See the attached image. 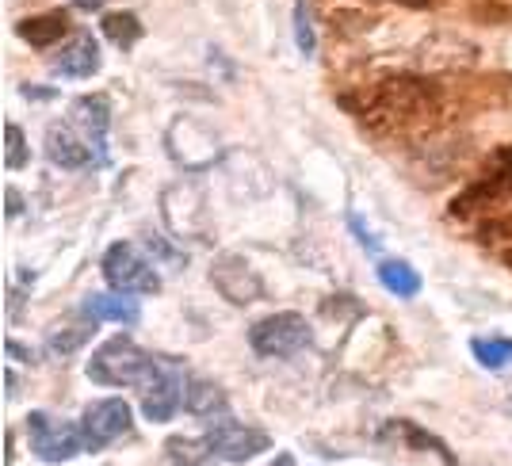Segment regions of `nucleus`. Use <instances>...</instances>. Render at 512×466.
Returning <instances> with one entry per match:
<instances>
[{
    "mask_svg": "<svg viewBox=\"0 0 512 466\" xmlns=\"http://www.w3.org/2000/svg\"><path fill=\"white\" fill-rule=\"evenodd\" d=\"M367 107H363V123L379 127V123H413V119H425L432 100H436V88L425 85V81H413V77H402V81H386V85L371 88L367 96Z\"/></svg>",
    "mask_w": 512,
    "mask_h": 466,
    "instance_id": "f257e3e1",
    "label": "nucleus"
},
{
    "mask_svg": "<svg viewBox=\"0 0 512 466\" xmlns=\"http://www.w3.org/2000/svg\"><path fill=\"white\" fill-rule=\"evenodd\" d=\"M150 363H153L150 352H142L130 337H111L92 352L85 375H88V382H96V386L123 390V386H138V382L146 379Z\"/></svg>",
    "mask_w": 512,
    "mask_h": 466,
    "instance_id": "f03ea898",
    "label": "nucleus"
},
{
    "mask_svg": "<svg viewBox=\"0 0 512 466\" xmlns=\"http://www.w3.org/2000/svg\"><path fill=\"white\" fill-rule=\"evenodd\" d=\"M310 340H314V333H310L306 318L291 314V310L268 314V318H260L249 329V344L264 360H291V356H299L302 348H310Z\"/></svg>",
    "mask_w": 512,
    "mask_h": 466,
    "instance_id": "7ed1b4c3",
    "label": "nucleus"
},
{
    "mask_svg": "<svg viewBox=\"0 0 512 466\" xmlns=\"http://www.w3.org/2000/svg\"><path fill=\"white\" fill-rule=\"evenodd\" d=\"M184 390H188V382H184V371L176 367V363H165V360H153L150 371H146V379L138 382V405H142V417L153 424H165L176 417V409L184 405Z\"/></svg>",
    "mask_w": 512,
    "mask_h": 466,
    "instance_id": "20e7f679",
    "label": "nucleus"
},
{
    "mask_svg": "<svg viewBox=\"0 0 512 466\" xmlns=\"http://www.w3.org/2000/svg\"><path fill=\"white\" fill-rule=\"evenodd\" d=\"M203 444L211 447V455L226 459V463H249L256 455H264L272 447V436L256 424H241L234 417H211Z\"/></svg>",
    "mask_w": 512,
    "mask_h": 466,
    "instance_id": "39448f33",
    "label": "nucleus"
},
{
    "mask_svg": "<svg viewBox=\"0 0 512 466\" xmlns=\"http://www.w3.org/2000/svg\"><path fill=\"white\" fill-rule=\"evenodd\" d=\"M27 440H31V451L43 463H69L85 447V432H81V424L39 409V413L27 417Z\"/></svg>",
    "mask_w": 512,
    "mask_h": 466,
    "instance_id": "423d86ee",
    "label": "nucleus"
},
{
    "mask_svg": "<svg viewBox=\"0 0 512 466\" xmlns=\"http://www.w3.org/2000/svg\"><path fill=\"white\" fill-rule=\"evenodd\" d=\"M100 268H104V279L111 283V291H127V295H157L161 291L157 268L127 241H115L104 253Z\"/></svg>",
    "mask_w": 512,
    "mask_h": 466,
    "instance_id": "0eeeda50",
    "label": "nucleus"
},
{
    "mask_svg": "<svg viewBox=\"0 0 512 466\" xmlns=\"http://www.w3.org/2000/svg\"><path fill=\"white\" fill-rule=\"evenodd\" d=\"M134 428V413L123 398H104V402H92L81 417V432H85V447L88 451H104L115 440L130 436Z\"/></svg>",
    "mask_w": 512,
    "mask_h": 466,
    "instance_id": "6e6552de",
    "label": "nucleus"
},
{
    "mask_svg": "<svg viewBox=\"0 0 512 466\" xmlns=\"http://www.w3.org/2000/svg\"><path fill=\"white\" fill-rule=\"evenodd\" d=\"M69 127L85 138L88 146L96 149V161H107V127H111V107L104 96H81L69 104Z\"/></svg>",
    "mask_w": 512,
    "mask_h": 466,
    "instance_id": "1a4fd4ad",
    "label": "nucleus"
},
{
    "mask_svg": "<svg viewBox=\"0 0 512 466\" xmlns=\"http://www.w3.org/2000/svg\"><path fill=\"white\" fill-rule=\"evenodd\" d=\"M512 199V161L509 157H501V165L486 176V180H478V184H470L455 203H451V214L459 218V214H474V211H486L493 203H505Z\"/></svg>",
    "mask_w": 512,
    "mask_h": 466,
    "instance_id": "9d476101",
    "label": "nucleus"
},
{
    "mask_svg": "<svg viewBox=\"0 0 512 466\" xmlns=\"http://www.w3.org/2000/svg\"><path fill=\"white\" fill-rule=\"evenodd\" d=\"M211 283L222 291V295L230 298V302H237V306L253 302V298H260V291H264L260 276H256V272L245 264V260H241V256H222V260H214Z\"/></svg>",
    "mask_w": 512,
    "mask_h": 466,
    "instance_id": "9b49d317",
    "label": "nucleus"
},
{
    "mask_svg": "<svg viewBox=\"0 0 512 466\" xmlns=\"http://www.w3.org/2000/svg\"><path fill=\"white\" fill-rule=\"evenodd\" d=\"M54 73L65 77V81H85V77H96V73H100V43H96L88 31H77V35L58 50V58H54Z\"/></svg>",
    "mask_w": 512,
    "mask_h": 466,
    "instance_id": "f8f14e48",
    "label": "nucleus"
},
{
    "mask_svg": "<svg viewBox=\"0 0 512 466\" xmlns=\"http://www.w3.org/2000/svg\"><path fill=\"white\" fill-rule=\"evenodd\" d=\"M46 157L58 165V169H88L96 161V149L88 146L85 138L69 123H54L46 130ZM100 165V161H96Z\"/></svg>",
    "mask_w": 512,
    "mask_h": 466,
    "instance_id": "ddd939ff",
    "label": "nucleus"
},
{
    "mask_svg": "<svg viewBox=\"0 0 512 466\" xmlns=\"http://www.w3.org/2000/svg\"><path fill=\"white\" fill-rule=\"evenodd\" d=\"M81 310H85L88 318L115 321V325H134V321L142 318L138 302H134V295H127V291H111V295H88L85 302H81Z\"/></svg>",
    "mask_w": 512,
    "mask_h": 466,
    "instance_id": "4468645a",
    "label": "nucleus"
},
{
    "mask_svg": "<svg viewBox=\"0 0 512 466\" xmlns=\"http://www.w3.org/2000/svg\"><path fill=\"white\" fill-rule=\"evenodd\" d=\"M20 39L31 46H54L62 43L65 35H69V16L65 12H43V16H31V20H20Z\"/></svg>",
    "mask_w": 512,
    "mask_h": 466,
    "instance_id": "2eb2a0df",
    "label": "nucleus"
},
{
    "mask_svg": "<svg viewBox=\"0 0 512 466\" xmlns=\"http://www.w3.org/2000/svg\"><path fill=\"white\" fill-rule=\"evenodd\" d=\"M184 409L192 417H222L226 413V390L211 379H192L184 390Z\"/></svg>",
    "mask_w": 512,
    "mask_h": 466,
    "instance_id": "dca6fc26",
    "label": "nucleus"
},
{
    "mask_svg": "<svg viewBox=\"0 0 512 466\" xmlns=\"http://www.w3.org/2000/svg\"><path fill=\"white\" fill-rule=\"evenodd\" d=\"M96 333V318H88L85 310L77 314V318H69L65 325H54L50 329V352L54 356H69V352H77L81 344H88V337Z\"/></svg>",
    "mask_w": 512,
    "mask_h": 466,
    "instance_id": "f3484780",
    "label": "nucleus"
},
{
    "mask_svg": "<svg viewBox=\"0 0 512 466\" xmlns=\"http://www.w3.org/2000/svg\"><path fill=\"white\" fill-rule=\"evenodd\" d=\"M100 31H104L107 43H115L119 50H130V46L142 43V20L134 16V12H107L104 20H100Z\"/></svg>",
    "mask_w": 512,
    "mask_h": 466,
    "instance_id": "a211bd4d",
    "label": "nucleus"
},
{
    "mask_svg": "<svg viewBox=\"0 0 512 466\" xmlns=\"http://www.w3.org/2000/svg\"><path fill=\"white\" fill-rule=\"evenodd\" d=\"M379 283L398 298H413L421 291V276H417V268L406 264V260H383L379 264Z\"/></svg>",
    "mask_w": 512,
    "mask_h": 466,
    "instance_id": "6ab92c4d",
    "label": "nucleus"
},
{
    "mask_svg": "<svg viewBox=\"0 0 512 466\" xmlns=\"http://www.w3.org/2000/svg\"><path fill=\"white\" fill-rule=\"evenodd\" d=\"M470 352H474V360L482 363V367H490V371H505V367L512 363V340L478 337V340H470Z\"/></svg>",
    "mask_w": 512,
    "mask_h": 466,
    "instance_id": "aec40b11",
    "label": "nucleus"
},
{
    "mask_svg": "<svg viewBox=\"0 0 512 466\" xmlns=\"http://www.w3.org/2000/svg\"><path fill=\"white\" fill-rule=\"evenodd\" d=\"M207 444H195V440H184V436H172L165 451H161V466H203L207 463Z\"/></svg>",
    "mask_w": 512,
    "mask_h": 466,
    "instance_id": "412c9836",
    "label": "nucleus"
},
{
    "mask_svg": "<svg viewBox=\"0 0 512 466\" xmlns=\"http://www.w3.org/2000/svg\"><path fill=\"white\" fill-rule=\"evenodd\" d=\"M295 43H299V54H314L318 50V35H314V23H310V8H306V0L295 4Z\"/></svg>",
    "mask_w": 512,
    "mask_h": 466,
    "instance_id": "4be33fe9",
    "label": "nucleus"
},
{
    "mask_svg": "<svg viewBox=\"0 0 512 466\" xmlns=\"http://www.w3.org/2000/svg\"><path fill=\"white\" fill-rule=\"evenodd\" d=\"M4 138H8V157H4V165L8 169H23L27 165V142H23V130L16 123H8L4 127Z\"/></svg>",
    "mask_w": 512,
    "mask_h": 466,
    "instance_id": "5701e85b",
    "label": "nucleus"
},
{
    "mask_svg": "<svg viewBox=\"0 0 512 466\" xmlns=\"http://www.w3.org/2000/svg\"><path fill=\"white\" fill-rule=\"evenodd\" d=\"M348 226L356 230V237H360V241H363V249H371V253L379 249V237H375V233H371V230H367V226H363V222H360V214H348Z\"/></svg>",
    "mask_w": 512,
    "mask_h": 466,
    "instance_id": "b1692460",
    "label": "nucleus"
},
{
    "mask_svg": "<svg viewBox=\"0 0 512 466\" xmlns=\"http://www.w3.org/2000/svg\"><path fill=\"white\" fill-rule=\"evenodd\" d=\"M4 199H8V218H20V214H23V199H20V191H16V188H8V191H4Z\"/></svg>",
    "mask_w": 512,
    "mask_h": 466,
    "instance_id": "393cba45",
    "label": "nucleus"
},
{
    "mask_svg": "<svg viewBox=\"0 0 512 466\" xmlns=\"http://www.w3.org/2000/svg\"><path fill=\"white\" fill-rule=\"evenodd\" d=\"M81 12H96V8H104V0H73Z\"/></svg>",
    "mask_w": 512,
    "mask_h": 466,
    "instance_id": "a878e982",
    "label": "nucleus"
},
{
    "mask_svg": "<svg viewBox=\"0 0 512 466\" xmlns=\"http://www.w3.org/2000/svg\"><path fill=\"white\" fill-rule=\"evenodd\" d=\"M272 466H299V463H295V455H276V463Z\"/></svg>",
    "mask_w": 512,
    "mask_h": 466,
    "instance_id": "bb28decb",
    "label": "nucleus"
},
{
    "mask_svg": "<svg viewBox=\"0 0 512 466\" xmlns=\"http://www.w3.org/2000/svg\"><path fill=\"white\" fill-rule=\"evenodd\" d=\"M505 260H509V268H512V253H509V256H505Z\"/></svg>",
    "mask_w": 512,
    "mask_h": 466,
    "instance_id": "cd10ccee",
    "label": "nucleus"
}]
</instances>
